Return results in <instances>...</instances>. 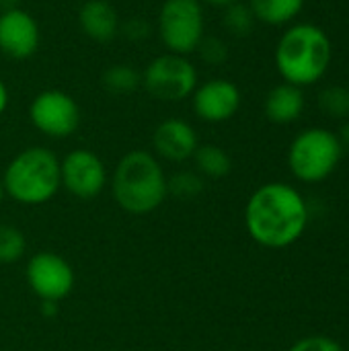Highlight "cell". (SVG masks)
I'll return each mask as SVG.
<instances>
[{"mask_svg": "<svg viewBox=\"0 0 349 351\" xmlns=\"http://www.w3.org/2000/svg\"><path fill=\"white\" fill-rule=\"evenodd\" d=\"M249 237L265 249L294 245L309 226V204L298 189L274 181L257 187L245 206Z\"/></svg>", "mask_w": 349, "mask_h": 351, "instance_id": "cell-1", "label": "cell"}, {"mask_svg": "<svg viewBox=\"0 0 349 351\" xmlns=\"http://www.w3.org/2000/svg\"><path fill=\"white\" fill-rule=\"evenodd\" d=\"M167 173L160 160L148 150H130L115 165L109 187L115 204L132 214L146 216L158 210L169 197Z\"/></svg>", "mask_w": 349, "mask_h": 351, "instance_id": "cell-2", "label": "cell"}, {"mask_svg": "<svg viewBox=\"0 0 349 351\" xmlns=\"http://www.w3.org/2000/svg\"><path fill=\"white\" fill-rule=\"evenodd\" d=\"M331 58L333 47L329 35L313 23H298L286 29L274 53L280 76L300 88L319 82L327 74Z\"/></svg>", "mask_w": 349, "mask_h": 351, "instance_id": "cell-3", "label": "cell"}, {"mask_svg": "<svg viewBox=\"0 0 349 351\" xmlns=\"http://www.w3.org/2000/svg\"><path fill=\"white\" fill-rule=\"evenodd\" d=\"M0 183L12 202L43 206L62 189L60 158L45 146H29L8 160Z\"/></svg>", "mask_w": 349, "mask_h": 351, "instance_id": "cell-4", "label": "cell"}, {"mask_svg": "<svg viewBox=\"0 0 349 351\" xmlns=\"http://www.w3.org/2000/svg\"><path fill=\"white\" fill-rule=\"evenodd\" d=\"M341 156L344 144L337 134L323 128H311L292 140L288 148V167L298 181L319 183L337 169Z\"/></svg>", "mask_w": 349, "mask_h": 351, "instance_id": "cell-5", "label": "cell"}, {"mask_svg": "<svg viewBox=\"0 0 349 351\" xmlns=\"http://www.w3.org/2000/svg\"><path fill=\"white\" fill-rule=\"evenodd\" d=\"M156 33L171 53L189 56L206 37V14L200 0H165L156 19Z\"/></svg>", "mask_w": 349, "mask_h": 351, "instance_id": "cell-6", "label": "cell"}, {"mask_svg": "<svg viewBox=\"0 0 349 351\" xmlns=\"http://www.w3.org/2000/svg\"><path fill=\"white\" fill-rule=\"evenodd\" d=\"M200 84L197 68L187 56L165 51L148 62L142 72V88L156 101L179 103L189 99Z\"/></svg>", "mask_w": 349, "mask_h": 351, "instance_id": "cell-7", "label": "cell"}, {"mask_svg": "<svg viewBox=\"0 0 349 351\" xmlns=\"http://www.w3.org/2000/svg\"><path fill=\"white\" fill-rule=\"evenodd\" d=\"M27 113L31 125L39 134L53 140H62L76 134L82 117L74 97L60 88H45L37 93L29 103Z\"/></svg>", "mask_w": 349, "mask_h": 351, "instance_id": "cell-8", "label": "cell"}, {"mask_svg": "<svg viewBox=\"0 0 349 351\" xmlns=\"http://www.w3.org/2000/svg\"><path fill=\"white\" fill-rule=\"evenodd\" d=\"M25 280L41 302H60L74 290L76 276L72 265L58 253L39 251L25 267Z\"/></svg>", "mask_w": 349, "mask_h": 351, "instance_id": "cell-9", "label": "cell"}, {"mask_svg": "<svg viewBox=\"0 0 349 351\" xmlns=\"http://www.w3.org/2000/svg\"><path fill=\"white\" fill-rule=\"evenodd\" d=\"M60 181L76 199H95L107 187L109 173L97 152L76 148L60 160Z\"/></svg>", "mask_w": 349, "mask_h": 351, "instance_id": "cell-10", "label": "cell"}, {"mask_svg": "<svg viewBox=\"0 0 349 351\" xmlns=\"http://www.w3.org/2000/svg\"><path fill=\"white\" fill-rule=\"evenodd\" d=\"M191 109L206 123H224L232 119L243 103L241 88L228 78H210L193 90Z\"/></svg>", "mask_w": 349, "mask_h": 351, "instance_id": "cell-11", "label": "cell"}, {"mask_svg": "<svg viewBox=\"0 0 349 351\" xmlns=\"http://www.w3.org/2000/svg\"><path fill=\"white\" fill-rule=\"evenodd\" d=\"M41 31L35 16L21 8H8L0 12V53L10 60H29L39 49Z\"/></svg>", "mask_w": 349, "mask_h": 351, "instance_id": "cell-12", "label": "cell"}, {"mask_svg": "<svg viewBox=\"0 0 349 351\" xmlns=\"http://www.w3.org/2000/svg\"><path fill=\"white\" fill-rule=\"evenodd\" d=\"M197 146L200 138L195 128L181 117H169L160 121L152 132V148L158 160L175 165L191 160Z\"/></svg>", "mask_w": 349, "mask_h": 351, "instance_id": "cell-13", "label": "cell"}, {"mask_svg": "<svg viewBox=\"0 0 349 351\" xmlns=\"http://www.w3.org/2000/svg\"><path fill=\"white\" fill-rule=\"evenodd\" d=\"M78 27L88 39L109 43L119 35L121 23L117 8L109 0H86L78 8Z\"/></svg>", "mask_w": 349, "mask_h": 351, "instance_id": "cell-14", "label": "cell"}, {"mask_svg": "<svg viewBox=\"0 0 349 351\" xmlns=\"http://www.w3.org/2000/svg\"><path fill=\"white\" fill-rule=\"evenodd\" d=\"M263 109H265V117L272 123L286 125V123L296 121L304 111L302 88L294 86V84H288V82H282V84L274 86L265 97Z\"/></svg>", "mask_w": 349, "mask_h": 351, "instance_id": "cell-15", "label": "cell"}, {"mask_svg": "<svg viewBox=\"0 0 349 351\" xmlns=\"http://www.w3.org/2000/svg\"><path fill=\"white\" fill-rule=\"evenodd\" d=\"M304 6V0H249L255 21L265 25H288Z\"/></svg>", "mask_w": 349, "mask_h": 351, "instance_id": "cell-16", "label": "cell"}, {"mask_svg": "<svg viewBox=\"0 0 349 351\" xmlns=\"http://www.w3.org/2000/svg\"><path fill=\"white\" fill-rule=\"evenodd\" d=\"M191 160L195 165V173L208 179H224L232 171L230 154L216 144H200Z\"/></svg>", "mask_w": 349, "mask_h": 351, "instance_id": "cell-17", "label": "cell"}, {"mask_svg": "<svg viewBox=\"0 0 349 351\" xmlns=\"http://www.w3.org/2000/svg\"><path fill=\"white\" fill-rule=\"evenodd\" d=\"M101 84L111 95H130L142 86V72L128 64H113L103 72Z\"/></svg>", "mask_w": 349, "mask_h": 351, "instance_id": "cell-18", "label": "cell"}, {"mask_svg": "<svg viewBox=\"0 0 349 351\" xmlns=\"http://www.w3.org/2000/svg\"><path fill=\"white\" fill-rule=\"evenodd\" d=\"M255 16L249 8V4H243V2H234L230 6L224 8V14H222V25L224 29L234 35V37H247L253 33V27H255Z\"/></svg>", "mask_w": 349, "mask_h": 351, "instance_id": "cell-19", "label": "cell"}, {"mask_svg": "<svg viewBox=\"0 0 349 351\" xmlns=\"http://www.w3.org/2000/svg\"><path fill=\"white\" fill-rule=\"evenodd\" d=\"M25 251H27L25 234L10 224H0V265L19 261L25 255Z\"/></svg>", "mask_w": 349, "mask_h": 351, "instance_id": "cell-20", "label": "cell"}, {"mask_svg": "<svg viewBox=\"0 0 349 351\" xmlns=\"http://www.w3.org/2000/svg\"><path fill=\"white\" fill-rule=\"evenodd\" d=\"M167 189L177 199H193L204 191V177L195 171H181L167 179Z\"/></svg>", "mask_w": 349, "mask_h": 351, "instance_id": "cell-21", "label": "cell"}, {"mask_svg": "<svg viewBox=\"0 0 349 351\" xmlns=\"http://www.w3.org/2000/svg\"><path fill=\"white\" fill-rule=\"evenodd\" d=\"M319 107L325 115L335 119L349 117V88L327 86L319 93Z\"/></svg>", "mask_w": 349, "mask_h": 351, "instance_id": "cell-22", "label": "cell"}, {"mask_svg": "<svg viewBox=\"0 0 349 351\" xmlns=\"http://www.w3.org/2000/svg\"><path fill=\"white\" fill-rule=\"evenodd\" d=\"M202 62L210 66H222L228 60V45L220 37H204L195 49Z\"/></svg>", "mask_w": 349, "mask_h": 351, "instance_id": "cell-23", "label": "cell"}, {"mask_svg": "<svg viewBox=\"0 0 349 351\" xmlns=\"http://www.w3.org/2000/svg\"><path fill=\"white\" fill-rule=\"evenodd\" d=\"M288 351H344V348L327 335H309L298 339Z\"/></svg>", "mask_w": 349, "mask_h": 351, "instance_id": "cell-24", "label": "cell"}, {"mask_svg": "<svg viewBox=\"0 0 349 351\" xmlns=\"http://www.w3.org/2000/svg\"><path fill=\"white\" fill-rule=\"evenodd\" d=\"M148 31H150V27H148V23L144 21V19H130L123 27H119V33H123L128 39H134V41H142V39H146L148 37Z\"/></svg>", "mask_w": 349, "mask_h": 351, "instance_id": "cell-25", "label": "cell"}, {"mask_svg": "<svg viewBox=\"0 0 349 351\" xmlns=\"http://www.w3.org/2000/svg\"><path fill=\"white\" fill-rule=\"evenodd\" d=\"M10 103V95H8V86L4 84V80L0 78V117L4 115V111L8 109Z\"/></svg>", "mask_w": 349, "mask_h": 351, "instance_id": "cell-26", "label": "cell"}, {"mask_svg": "<svg viewBox=\"0 0 349 351\" xmlns=\"http://www.w3.org/2000/svg\"><path fill=\"white\" fill-rule=\"evenodd\" d=\"M200 2L208 4V6H216V8H226V6H230V4H234L239 0H200Z\"/></svg>", "mask_w": 349, "mask_h": 351, "instance_id": "cell-27", "label": "cell"}, {"mask_svg": "<svg viewBox=\"0 0 349 351\" xmlns=\"http://www.w3.org/2000/svg\"><path fill=\"white\" fill-rule=\"evenodd\" d=\"M41 313L45 317H51L58 313V302H41Z\"/></svg>", "mask_w": 349, "mask_h": 351, "instance_id": "cell-28", "label": "cell"}, {"mask_svg": "<svg viewBox=\"0 0 349 351\" xmlns=\"http://www.w3.org/2000/svg\"><path fill=\"white\" fill-rule=\"evenodd\" d=\"M16 2H19V0H0V12H2V10H8V8H14V6H19Z\"/></svg>", "mask_w": 349, "mask_h": 351, "instance_id": "cell-29", "label": "cell"}, {"mask_svg": "<svg viewBox=\"0 0 349 351\" xmlns=\"http://www.w3.org/2000/svg\"><path fill=\"white\" fill-rule=\"evenodd\" d=\"M339 140H341V144H346L349 146V121L341 128V136H339Z\"/></svg>", "mask_w": 349, "mask_h": 351, "instance_id": "cell-30", "label": "cell"}, {"mask_svg": "<svg viewBox=\"0 0 349 351\" xmlns=\"http://www.w3.org/2000/svg\"><path fill=\"white\" fill-rule=\"evenodd\" d=\"M4 197H6V193H4V187H2V183H0V206H2V202H4Z\"/></svg>", "mask_w": 349, "mask_h": 351, "instance_id": "cell-31", "label": "cell"}, {"mask_svg": "<svg viewBox=\"0 0 349 351\" xmlns=\"http://www.w3.org/2000/svg\"><path fill=\"white\" fill-rule=\"evenodd\" d=\"M348 88H349V86H348Z\"/></svg>", "mask_w": 349, "mask_h": 351, "instance_id": "cell-32", "label": "cell"}]
</instances>
